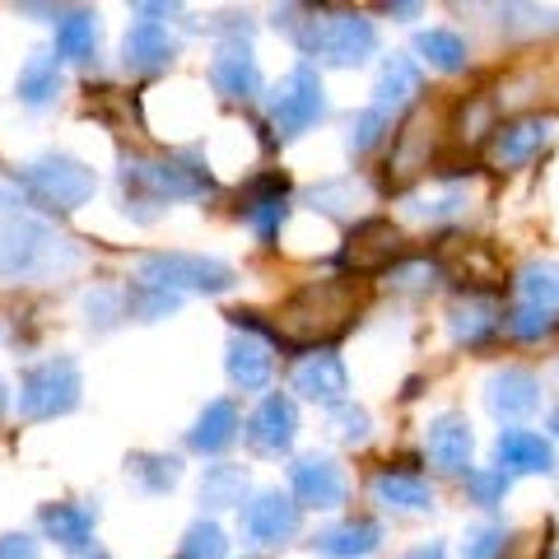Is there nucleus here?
<instances>
[{
    "label": "nucleus",
    "mask_w": 559,
    "mask_h": 559,
    "mask_svg": "<svg viewBox=\"0 0 559 559\" xmlns=\"http://www.w3.org/2000/svg\"><path fill=\"white\" fill-rule=\"evenodd\" d=\"M364 304V280L359 275H331L294 289L275 312L271 336L289 349H318L349 331L355 312Z\"/></svg>",
    "instance_id": "1"
},
{
    "label": "nucleus",
    "mask_w": 559,
    "mask_h": 559,
    "mask_svg": "<svg viewBox=\"0 0 559 559\" xmlns=\"http://www.w3.org/2000/svg\"><path fill=\"white\" fill-rule=\"evenodd\" d=\"M275 24L299 43L308 57L331 66H359L378 51V28L355 10H275Z\"/></svg>",
    "instance_id": "2"
},
{
    "label": "nucleus",
    "mask_w": 559,
    "mask_h": 559,
    "mask_svg": "<svg viewBox=\"0 0 559 559\" xmlns=\"http://www.w3.org/2000/svg\"><path fill=\"white\" fill-rule=\"evenodd\" d=\"M121 187L140 201H197L215 191L205 164L164 154V159H121Z\"/></svg>",
    "instance_id": "3"
},
{
    "label": "nucleus",
    "mask_w": 559,
    "mask_h": 559,
    "mask_svg": "<svg viewBox=\"0 0 559 559\" xmlns=\"http://www.w3.org/2000/svg\"><path fill=\"white\" fill-rule=\"evenodd\" d=\"M66 238H57V229L20 210H5L0 215V275L20 280V275H47L51 266H61Z\"/></svg>",
    "instance_id": "4"
},
{
    "label": "nucleus",
    "mask_w": 559,
    "mask_h": 559,
    "mask_svg": "<svg viewBox=\"0 0 559 559\" xmlns=\"http://www.w3.org/2000/svg\"><path fill=\"white\" fill-rule=\"evenodd\" d=\"M135 280L168 294H224L234 285V266L219 257H197V252H150L135 261Z\"/></svg>",
    "instance_id": "5"
},
{
    "label": "nucleus",
    "mask_w": 559,
    "mask_h": 559,
    "mask_svg": "<svg viewBox=\"0 0 559 559\" xmlns=\"http://www.w3.org/2000/svg\"><path fill=\"white\" fill-rule=\"evenodd\" d=\"M80 392H84V378H80V364L75 359H43L20 378V415L24 419H57L70 415L80 406Z\"/></svg>",
    "instance_id": "6"
},
{
    "label": "nucleus",
    "mask_w": 559,
    "mask_h": 559,
    "mask_svg": "<svg viewBox=\"0 0 559 559\" xmlns=\"http://www.w3.org/2000/svg\"><path fill=\"white\" fill-rule=\"evenodd\" d=\"M322 117H326V94H322L318 70L294 66L289 75L271 90V127L280 131V140H294L308 127H318Z\"/></svg>",
    "instance_id": "7"
},
{
    "label": "nucleus",
    "mask_w": 559,
    "mask_h": 559,
    "mask_svg": "<svg viewBox=\"0 0 559 559\" xmlns=\"http://www.w3.org/2000/svg\"><path fill=\"white\" fill-rule=\"evenodd\" d=\"M24 187L38 197L43 205H57V210H80L84 201L98 191V178L90 164L70 159V154H43L24 168Z\"/></svg>",
    "instance_id": "8"
},
{
    "label": "nucleus",
    "mask_w": 559,
    "mask_h": 559,
    "mask_svg": "<svg viewBox=\"0 0 559 559\" xmlns=\"http://www.w3.org/2000/svg\"><path fill=\"white\" fill-rule=\"evenodd\" d=\"M401 252H406V238H401L392 219H359L341 248V266H345V275L364 280V275L388 271L392 261H401Z\"/></svg>",
    "instance_id": "9"
},
{
    "label": "nucleus",
    "mask_w": 559,
    "mask_h": 559,
    "mask_svg": "<svg viewBox=\"0 0 559 559\" xmlns=\"http://www.w3.org/2000/svg\"><path fill=\"white\" fill-rule=\"evenodd\" d=\"M304 522V509L294 503L289 495H280V489H266V495H257L248 509H242V540L257 550H271V546H285V540L299 532Z\"/></svg>",
    "instance_id": "10"
},
{
    "label": "nucleus",
    "mask_w": 559,
    "mask_h": 559,
    "mask_svg": "<svg viewBox=\"0 0 559 559\" xmlns=\"http://www.w3.org/2000/svg\"><path fill=\"white\" fill-rule=\"evenodd\" d=\"M289 485H294V499H299V509H341L345 503V471L331 462V457H294L289 466Z\"/></svg>",
    "instance_id": "11"
},
{
    "label": "nucleus",
    "mask_w": 559,
    "mask_h": 559,
    "mask_svg": "<svg viewBox=\"0 0 559 559\" xmlns=\"http://www.w3.org/2000/svg\"><path fill=\"white\" fill-rule=\"evenodd\" d=\"M285 173H266V178H257L248 191H238V210H242V219L257 229L261 242H275L280 229H285V219H289V205H285Z\"/></svg>",
    "instance_id": "12"
},
{
    "label": "nucleus",
    "mask_w": 559,
    "mask_h": 559,
    "mask_svg": "<svg viewBox=\"0 0 559 559\" xmlns=\"http://www.w3.org/2000/svg\"><path fill=\"white\" fill-rule=\"evenodd\" d=\"M294 433H299V411H294V401L280 396V392H271L248 419V443H252V452H261V457L289 452Z\"/></svg>",
    "instance_id": "13"
},
{
    "label": "nucleus",
    "mask_w": 559,
    "mask_h": 559,
    "mask_svg": "<svg viewBox=\"0 0 559 559\" xmlns=\"http://www.w3.org/2000/svg\"><path fill=\"white\" fill-rule=\"evenodd\" d=\"M210 84H215L219 98L229 103H252L261 94V66L252 57L248 43H224L210 61Z\"/></svg>",
    "instance_id": "14"
},
{
    "label": "nucleus",
    "mask_w": 559,
    "mask_h": 559,
    "mask_svg": "<svg viewBox=\"0 0 559 559\" xmlns=\"http://www.w3.org/2000/svg\"><path fill=\"white\" fill-rule=\"evenodd\" d=\"M294 392H304L308 401H318V406H345V392H349V373L341 355H331V349H312L308 359L294 364Z\"/></svg>",
    "instance_id": "15"
},
{
    "label": "nucleus",
    "mask_w": 559,
    "mask_h": 559,
    "mask_svg": "<svg viewBox=\"0 0 559 559\" xmlns=\"http://www.w3.org/2000/svg\"><path fill=\"white\" fill-rule=\"evenodd\" d=\"M550 140V121L546 117H518L495 127V140H489V164L495 168H522L532 164Z\"/></svg>",
    "instance_id": "16"
},
{
    "label": "nucleus",
    "mask_w": 559,
    "mask_h": 559,
    "mask_svg": "<svg viewBox=\"0 0 559 559\" xmlns=\"http://www.w3.org/2000/svg\"><path fill=\"white\" fill-rule=\"evenodd\" d=\"M419 90H425V80H419L415 57H401V51H392V57L382 61L378 80H373V112H382L392 121L396 112H406L411 103L419 98Z\"/></svg>",
    "instance_id": "17"
},
{
    "label": "nucleus",
    "mask_w": 559,
    "mask_h": 559,
    "mask_svg": "<svg viewBox=\"0 0 559 559\" xmlns=\"http://www.w3.org/2000/svg\"><path fill=\"white\" fill-rule=\"evenodd\" d=\"M471 448H476V439H471V425L462 415H439L429 419L425 429V457L448 471V476H462V471L471 466Z\"/></svg>",
    "instance_id": "18"
},
{
    "label": "nucleus",
    "mask_w": 559,
    "mask_h": 559,
    "mask_svg": "<svg viewBox=\"0 0 559 559\" xmlns=\"http://www.w3.org/2000/svg\"><path fill=\"white\" fill-rule=\"evenodd\" d=\"M224 369L238 382L242 392H261L275 373V359H271V345L257 341L252 331H234L229 345H224Z\"/></svg>",
    "instance_id": "19"
},
{
    "label": "nucleus",
    "mask_w": 559,
    "mask_h": 559,
    "mask_svg": "<svg viewBox=\"0 0 559 559\" xmlns=\"http://www.w3.org/2000/svg\"><path fill=\"white\" fill-rule=\"evenodd\" d=\"M485 406L499 419H522L540 406V382L527 369H499L485 382Z\"/></svg>",
    "instance_id": "20"
},
{
    "label": "nucleus",
    "mask_w": 559,
    "mask_h": 559,
    "mask_svg": "<svg viewBox=\"0 0 559 559\" xmlns=\"http://www.w3.org/2000/svg\"><path fill=\"white\" fill-rule=\"evenodd\" d=\"M173 38L168 28L159 20H140L131 24L127 43H121V61H127V70H135V75H154V70H164L173 61Z\"/></svg>",
    "instance_id": "21"
},
{
    "label": "nucleus",
    "mask_w": 559,
    "mask_h": 559,
    "mask_svg": "<svg viewBox=\"0 0 559 559\" xmlns=\"http://www.w3.org/2000/svg\"><path fill=\"white\" fill-rule=\"evenodd\" d=\"M448 326H452V341L457 345H485L503 326V308L489 299V294H466L462 304H452Z\"/></svg>",
    "instance_id": "22"
},
{
    "label": "nucleus",
    "mask_w": 559,
    "mask_h": 559,
    "mask_svg": "<svg viewBox=\"0 0 559 559\" xmlns=\"http://www.w3.org/2000/svg\"><path fill=\"white\" fill-rule=\"evenodd\" d=\"M499 466L509 471V476H546V471H555V452L540 433L503 429L499 433Z\"/></svg>",
    "instance_id": "23"
},
{
    "label": "nucleus",
    "mask_w": 559,
    "mask_h": 559,
    "mask_svg": "<svg viewBox=\"0 0 559 559\" xmlns=\"http://www.w3.org/2000/svg\"><path fill=\"white\" fill-rule=\"evenodd\" d=\"M94 522H98V509H90V503H47V509L38 513V527L57 540V546L66 550H84L94 546Z\"/></svg>",
    "instance_id": "24"
},
{
    "label": "nucleus",
    "mask_w": 559,
    "mask_h": 559,
    "mask_svg": "<svg viewBox=\"0 0 559 559\" xmlns=\"http://www.w3.org/2000/svg\"><path fill=\"white\" fill-rule=\"evenodd\" d=\"M378 540H382V527L373 518H345L336 527H326L312 546H318V555H326V559H364V555L378 550Z\"/></svg>",
    "instance_id": "25"
},
{
    "label": "nucleus",
    "mask_w": 559,
    "mask_h": 559,
    "mask_svg": "<svg viewBox=\"0 0 559 559\" xmlns=\"http://www.w3.org/2000/svg\"><path fill=\"white\" fill-rule=\"evenodd\" d=\"M61 90V61L57 51H33V57L20 66V80H14V94H20V103H28V108H43V103H51Z\"/></svg>",
    "instance_id": "26"
},
{
    "label": "nucleus",
    "mask_w": 559,
    "mask_h": 559,
    "mask_svg": "<svg viewBox=\"0 0 559 559\" xmlns=\"http://www.w3.org/2000/svg\"><path fill=\"white\" fill-rule=\"evenodd\" d=\"M373 499L382 503V509H401V513H419L429 509L433 495L429 485L415 476V471H378L373 476Z\"/></svg>",
    "instance_id": "27"
},
{
    "label": "nucleus",
    "mask_w": 559,
    "mask_h": 559,
    "mask_svg": "<svg viewBox=\"0 0 559 559\" xmlns=\"http://www.w3.org/2000/svg\"><path fill=\"white\" fill-rule=\"evenodd\" d=\"M234 433H238L234 401H210V406L197 415V425L187 429V443L197 448V452H224V448L234 443Z\"/></svg>",
    "instance_id": "28"
},
{
    "label": "nucleus",
    "mask_w": 559,
    "mask_h": 559,
    "mask_svg": "<svg viewBox=\"0 0 559 559\" xmlns=\"http://www.w3.org/2000/svg\"><path fill=\"white\" fill-rule=\"evenodd\" d=\"M98 47V20L90 10H70L57 20V61H90Z\"/></svg>",
    "instance_id": "29"
},
{
    "label": "nucleus",
    "mask_w": 559,
    "mask_h": 559,
    "mask_svg": "<svg viewBox=\"0 0 559 559\" xmlns=\"http://www.w3.org/2000/svg\"><path fill=\"white\" fill-rule=\"evenodd\" d=\"M242 499H248V471L234 466V462L205 466V480H201L205 509H234V503H242Z\"/></svg>",
    "instance_id": "30"
},
{
    "label": "nucleus",
    "mask_w": 559,
    "mask_h": 559,
    "mask_svg": "<svg viewBox=\"0 0 559 559\" xmlns=\"http://www.w3.org/2000/svg\"><path fill=\"white\" fill-rule=\"evenodd\" d=\"M415 51H419V61H429L433 70H443V75L466 66V43L452 28H425L415 38Z\"/></svg>",
    "instance_id": "31"
},
{
    "label": "nucleus",
    "mask_w": 559,
    "mask_h": 559,
    "mask_svg": "<svg viewBox=\"0 0 559 559\" xmlns=\"http://www.w3.org/2000/svg\"><path fill=\"white\" fill-rule=\"evenodd\" d=\"M127 471L150 489V495H168V489L182 480V457H168V452H135L127 462Z\"/></svg>",
    "instance_id": "32"
},
{
    "label": "nucleus",
    "mask_w": 559,
    "mask_h": 559,
    "mask_svg": "<svg viewBox=\"0 0 559 559\" xmlns=\"http://www.w3.org/2000/svg\"><path fill=\"white\" fill-rule=\"evenodd\" d=\"M518 289L527 294V304L555 308L559 304V266H550V261H527V266L518 271Z\"/></svg>",
    "instance_id": "33"
},
{
    "label": "nucleus",
    "mask_w": 559,
    "mask_h": 559,
    "mask_svg": "<svg viewBox=\"0 0 559 559\" xmlns=\"http://www.w3.org/2000/svg\"><path fill=\"white\" fill-rule=\"evenodd\" d=\"M127 308L135 312L140 322H159V318H173V312L182 308V299L178 294H168V289H154V285H131V294H127Z\"/></svg>",
    "instance_id": "34"
},
{
    "label": "nucleus",
    "mask_w": 559,
    "mask_h": 559,
    "mask_svg": "<svg viewBox=\"0 0 559 559\" xmlns=\"http://www.w3.org/2000/svg\"><path fill=\"white\" fill-rule=\"evenodd\" d=\"M555 326H559L555 308H536V304H522V308H513L509 318H503V331L518 336V341H540V336H550Z\"/></svg>",
    "instance_id": "35"
},
{
    "label": "nucleus",
    "mask_w": 559,
    "mask_h": 559,
    "mask_svg": "<svg viewBox=\"0 0 559 559\" xmlns=\"http://www.w3.org/2000/svg\"><path fill=\"white\" fill-rule=\"evenodd\" d=\"M466 489H471V499H476L480 509H495V503H503V495H509V471L503 466L466 471Z\"/></svg>",
    "instance_id": "36"
},
{
    "label": "nucleus",
    "mask_w": 559,
    "mask_h": 559,
    "mask_svg": "<svg viewBox=\"0 0 559 559\" xmlns=\"http://www.w3.org/2000/svg\"><path fill=\"white\" fill-rule=\"evenodd\" d=\"M182 559H224V532L215 522H191L182 536Z\"/></svg>",
    "instance_id": "37"
},
{
    "label": "nucleus",
    "mask_w": 559,
    "mask_h": 559,
    "mask_svg": "<svg viewBox=\"0 0 559 559\" xmlns=\"http://www.w3.org/2000/svg\"><path fill=\"white\" fill-rule=\"evenodd\" d=\"M369 429H373V419H369V411H364V406H349V401H345V406L331 411V433H336L341 443H364V439H369Z\"/></svg>",
    "instance_id": "38"
},
{
    "label": "nucleus",
    "mask_w": 559,
    "mask_h": 559,
    "mask_svg": "<svg viewBox=\"0 0 559 559\" xmlns=\"http://www.w3.org/2000/svg\"><path fill=\"white\" fill-rule=\"evenodd\" d=\"M388 127H392V121L382 117V112L364 108V112H359L355 121H349V150H355V154H369V150L378 145V140L388 135Z\"/></svg>",
    "instance_id": "39"
},
{
    "label": "nucleus",
    "mask_w": 559,
    "mask_h": 559,
    "mask_svg": "<svg viewBox=\"0 0 559 559\" xmlns=\"http://www.w3.org/2000/svg\"><path fill=\"white\" fill-rule=\"evenodd\" d=\"M503 546H509V532H503V527H476L466 536L462 559H499Z\"/></svg>",
    "instance_id": "40"
},
{
    "label": "nucleus",
    "mask_w": 559,
    "mask_h": 559,
    "mask_svg": "<svg viewBox=\"0 0 559 559\" xmlns=\"http://www.w3.org/2000/svg\"><path fill=\"white\" fill-rule=\"evenodd\" d=\"M462 201H466L462 187H443V191H433L429 201H415L411 215H419V219H443V215H452V210H462Z\"/></svg>",
    "instance_id": "41"
},
{
    "label": "nucleus",
    "mask_w": 559,
    "mask_h": 559,
    "mask_svg": "<svg viewBox=\"0 0 559 559\" xmlns=\"http://www.w3.org/2000/svg\"><path fill=\"white\" fill-rule=\"evenodd\" d=\"M0 559H38V540L24 532H5L0 536Z\"/></svg>",
    "instance_id": "42"
},
{
    "label": "nucleus",
    "mask_w": 559,
    "mask_h": 559,
    "mask_svg": "<svg viewBox=\"0 0 559 559\" xmlns=\"http://www.w3.org/2000/svg\"><path fill=\"white\" fill-rule=\"evenodd\" d=\"M425 275H433V266H425V261H419V266H406V271H396L392 280L401 289H425Z\"/></svg>",
    "instance_id": "43"
},
{
    "label": "nucleus",
    "mask_w": 559,
    "mask_h": 559,
    "mask_svg": "<svg viewBox=\"0 0 559 559\" xmlns=\"http://www.w3.org/2000/svg\"><path fill=\"white\" fill-rule=\"evenodd\" d=\"M406 559H448V550L439 546V540H429V546H415Z\"/></svg>",
    "instance_id": "44"
},
{
    "label": "nucleus",
    "mask_w": 559,
    "mask_h": 559,
    "mask_svg": "<svg viewBox=\"0 0 559 559\" xmlns=\"http://www.w3.org/2000/svg\"><path fill=\"white\" fill-rule=\"evenodd\" d=\"M70 559H108L98 546H84V550H70Z\"/></svg>",
    "instance_id": "45"
},
{
    "label": "nucleus",
    "mask_w": 559,
    "mask_h": 559,
    "mask_svg": "<svg viewBox=\"0 0 559 559\" xmlns=\"http://www.w3.org/2000/svg\"><path fill=\"white\" fill-rule=\"evenodd\" d=\"M388 14H406L411 20V14H419V5H388Z\"/></svg>",
    "instance_id": "46"
},
{
    "label": "nucleus",
    "mask_w": 559,
    "mask_h": 559,
    "mask_svg": "<svg viewBox=\"0 0 559 559\" xmlns=\"http://www.w3.org/2000/svg\"><path fill=\"white\" fill-rule=\"evenodd\" d=\"M0 411H5V378H0Z\"/></svg>",
    "instance_id": "47"
},
{
    "label": "nucleus",
    "mask_w": 559,
    "mask_h": 559,
    "mask_svg": "<svg viewBox=\"0 0 559 559\" xmlns=\"http://www.w3.org/2000/svg\"><path fill=\"white\" fill-rule=\"evenodd\" d=\"M550 429H555V433H559V411H555V415H550Z\"/></svg>",
    "instance_id": "48"
},
{
    "label": "nucleus",
    "mask_w": 559,
    "mask_h": 559,
    "mask_svg": "<svg viewBox=\"0 0 559 559\" xmlns=\"http://www.w3.org/2000/svg\"><path fill=\"white\" fill-rule=\"evenodd\" d=\"M555 559H559V555H555Z\"/></svg>",
    "instance_id": "49"
}]
</instances>
